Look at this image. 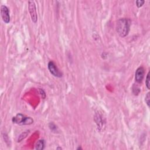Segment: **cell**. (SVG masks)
<instances>
[{"mask_svg":"<svg viewBox=\"0 0 150 150\" xmlns=\"http://www.w3.org/2000/svg\"><path fill=\"white\" fill-rule=\"evenodd\" d=\"M48 66V69L49 70V71L50 72V73L53 75L55 77H60L62 76V73L59 70L58 68L57 67V66H56V64H54V63L53 61H50L47 64Z\"/></svg>","mask_w":150,"mask_h":150,"instance_id":"obj_5","label":"cell"},{"mask_svg":"<svg viewBox=\"0 0 150 150\" xmlns=\"http://www.w3.org/2000/svg\"><path fill=\"white\" fill-rule=\"evenodd\" d=\"M145 102L148 105V107H149V103H150V93H148L145 96Z\"/></svg>","mask_w":150,"mask_h":150,"instance_id":"obj_9","label":"cell"},{"mask_svg":"<svg viewBox=\"0 0 150 150\" xmlns=\"http://www.w3.org/2000/svg\"><path fill=\"white\" fill-rule=\"evenodd\" d=\"M45 141L43 139H40L39 140L36 144V146L35 148L36 149H39V150H42L43 149L45 148Z\"/></svg>","mask_w":150,"mask_h":150,"instance_id":"obj_7","label":"cell"},{"mask_svg":"<svg viewBox=\"0 0 150 150\" xmlns=\"http://www.w3.org/2000/svg\"><path fill=\"white\" fill-rule=\"evenodd\" d=\"M28 10L32 19V21L34 23H36L38 20V15L36 9V5L35 3L33 1H28Z\"/></svg>","mask_w":150,"mask_h":150,"instance_id":"obj_3","label":"cell"},{"mask_svg":"<svg viewBox=\"0 0 150 150\" xmlns=\"http://www.w3.org/2000/svg\"><path fill=\"white\" fill-rule=\"evenodd\" d=\"M145 74V70L143 67H139L135 73V79L137 83H141L144 79Z\"/></svg>","mask_w":150,"mask_h":150,"instance_id":"obj_6","label":"cell"},{"mask_svg":"<svg viewBox=\"0 0 150 150\" xmlns=\"http://www.w3.org/2000/svg\"><path fill=\"white\" fill-rule=\"evenodd\" d=\"M144 3H145V1H144V0H137V1H136V5H137L138 8L141 7L144 5Z\"/></svg>","mask_w":150,"mask_h":150,"instance_id":"obj_10","label":"cell"},{"mask_svg":"<svg viewBox=\"0 0 150 150\" xmlns=\"http://www.w3.org/2000/svg\"><path fill=\"white\" fill-rule=\"evenodd\" d=\"M131 20L128 18H120L119 19L116 24V31L120 36L124 38L128 35Z\"/></svg>","mask_w":150,"mask_h":150,"instance_id":"obj_1","label":"cell"},{"mask_svg":"<svg viewBox=\"0 0 150 150\" xmlns=\"http://www.w3.org/2000/svg\"><path fill=\"white\" fill-rule=\"evenodd\" d=\"M13 123L19 125H30L33 122V120L30 117H26L22 114H17L12 119Z\"/></svg>","mask_w":150,"mask_h":150,"instance_id":"obj_2","label":"cell"},{"mask_svg":"<svg viewBox=\"0 0 150 150\" xmlns=\"http://www.w3.org/2000/svg\"><path fill=\"white\" fill-rule=\"evenodd\" d=\"M149 74H150V72L149 71L147 74V76H146V80H145V84H146V86L147 87V88L148 90L150 89V82H149V80H150V78H149Z\"/></svg>","mask_w":150,"mask_h":150,"instance_id":"obj_8","label":"cell"},{"mask_svg":"<svg viewBox=\"0 0 150 150\" xmlns=\"http://www.w3.org/2000/svg\"><path fill=\"white\" fill-rule=\"evenodd\" d=\"M0 11L3 21L6 23H8L10 22V15L8 8L5 5H1Z\"/></svg>","mask_w":150,"mask_h":150,"instance_id":"obj_4","label":"cell"}]
</instances>
